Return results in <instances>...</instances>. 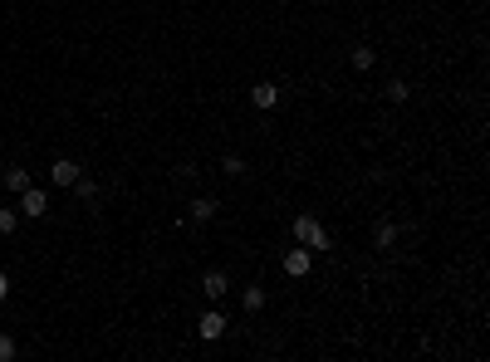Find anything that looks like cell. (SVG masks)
Here are the masks:
<instances>
[{
    "mask_svg": "<svg viewBox=\"0 0 490 362\" xmlns=\"http://www.w3.org/2000/svg\"><path fill=\"white\" fill-rule=\"evenodd\" d=\"M216 211H221V206H216L211 196H192V201H187V216H192L196 225H206V220H216Z\"/></svg>",
    "mask_w": 490,
    "mask_h": 362,
    "instance_id": "8992f818",
    "label": "cell"
},
{
    "mask_svg": "<svg viewBox=\"0 0 490 362\" xmlns=\"http://www.w3.org/2000/svg\"><path fill=\"white\" fill-rule=\"evenodd\" d=\"M373 245H378V250H392V245H397V225H392V220H378V230H373Z\"/></svg>",
    "mask_w": 490,
    "mask_h": 362,
    "instance_id": "30bf717a",
    "label": "cell"
},
{
    "mask_svg": "<svg viewBox=\"0 0 490 362\" xmlns=\"http://www.w3.org/2000/svg\"><path fill=\"white\" fill-rule=\"evenodd\" d=\"M15 358V338H10V333H0V362H10Z\"/></svg>",
    "mask_w": 490,
    "mask_h": 362,
    "instance_id": "e0dca14e",
    "label": "cell"
},
{
    "mask_svg": "<svg viewBox=\"0 0 490 362\" xmlns=\"http://www.w3.org/2000/svg\"><path fill=\"white\" fill-rule=\"evenodd\" d=\"M240 308H245V313H260V308H265V289H260V284H245V289H240Z\"/></svg>",
    "mask_w": 490,
    "mask_h": 362,
    "instance_id": "9c48e42d",
    "label": "cell"
},
{
    "mask_svg": "<svg viewBox=\"0 0 490 362\" xmlns=\"http://www.w3.org/2000/svg\"><path fill=\"white\" fill-rule=\"evenodd\" d=\"M15 225H20V216L15 211H0V235H15Z\"/></svg>",
    "mask_w": 490,
    "mask_h": 362,
    "instance_id": "2e32d148",
    "label": "cell"
},
{
    "mask_svg": "<svg viewBox=\"0 0 490 362\" xmlns=\"http://www.w3.org/2000/svg\"><path fill=\"white\" fill-rule=\"evenodd\" d=\"M79 172H84L79 162H69V157H59V162L49 167V181H54V186H74V181H79Z\"/></svg>",
    "mask_w": 490,
    "mask_h": 362,
    "instance_id": "52a82bcc",
    "label": "cell"
},
{
    "mask_svg": "<svg viewBox=\"0 0 490 362\" xmlns=\"http://www.w3.org/2000/svg\"><path fill=\"white\" fill-rule=\"evenodd\" d=\"M221 172H226V177H245V157H235V152H231V157L221 162Z\"/></svg>",
    "mask_w": 490,
    "mask_h": 362,
    "instance_id": "9a60e30c",
    "label": "cell"
},
{
    "mask_svg": "<svg viewBox=\"0 0 490 362\" xmlns=\"http://www.w3.org/2000/svg\"><path fill=\"white\" fill-rule=\"evenodd\" d=\"M348 59H353V69H373V64H378V49H373V44H353Z\"/></svg>",
    "mask_w": 490,
    "mask_h": 362,
    "instance_id": "8fae6325",
    "label": "cell"
},
{
    "mask_svg": "<svg viewBox=\"0 0 490 362\" xmlns=\"http://www.w3.org/2000/svg\"><path fill=\"white\" fill-rule=\"evenodd\" d=\"M201 343H216V338H226V313L221 308H211V313H201Z\"/></svg>",
    "mask_w": 490,
    "mask_h": 362,
    "instance_id": "3957f363",
    "label": "cell"
},
{
    "mask_svg": "<svg viewBox=\"0 0 490 362\" xmlns=\"http://www.w3.org/2000/svg\"><path fill=\"white\" fill-rule=\"evenodd\" d=\"M294 240L299 245H309V250H329L333 240H329V230L314 220V216H294Z\"/></svg>",
    "mask_w": 490,
    "mask_h": 362,
    "instance_id": "6da1fadb",
    "label": "cell"
},
{
    "mask_svg": "<svg viewBox=\"0 0 490 362\" xmlns=\"http://www.w3.org/2000/svg\"><path fill=\"white\" fill-rule=\"evenodd\" d=\"M226 289H231L226 270H206L201 274V294H206V299H226Z\"/></svg>",
    "mask_w": 490,
    "mask_h": 362,
    "instance_id": "5b68a950",
    "label": "cell"
},
{
    "mask_svg": "<svg viewBox=\"0 0 490 362\" xmlns=\"http://www.w3.org/2000/svg\"><path fill=\"white\" fill-rule=\"evenodd\" d=\"M388 103H407V98H412V89H407V79H388Z\"/></svg>",
    "mask_w": 490,
    "mask_h": 362,
    "instance_id": "4fadbf2b",
    "label": "cell"
},
{
    "mask_svg": "<svg viewBox=\"0 0 490 362\" xmlns=\"http://www.w3.org/2000/svg\"><path fill=\"white\" fill-rule=\"evenodd\" d=\"M250 103H255L260 113H270V108L280 103V89H275V84H255V89H250Z\"/></svg>",
    "mask_w": 490,
    "mask_h": 362,
    "instance_id": "ba28073f",
    "label": "cell"
},
{
    "mask_svg": "<svg viewBox=\"0 0 490 362\" xmlns=\"http://www.w3.org/2000/svg\"><path fill=\"white\" fill-rule=\"evenodd\" d=\"M5 186H10V191L20 196V191L30 186V172H25V167H5Z\"/></svg>",
    "mask_w": 490,
    "mask_h": 362,
    "instance_id": "7c38bea8",
    "label": "cell"
},
{
    "mask_svg": "<svg viewBox=\"0 0 490 362\" xmlns=\"http://www.w3.org/2000/svg\"><path fill=\"white\" fill-rule=\"evenodd\" d=\"M309 270H314V250H309V245H299V250H290V255H285V274L304 279Z\"/></svg>",
    "mask_w": 490,
    "mask_h": 362,
    "instance_id": "277c9868",
    "label": "cell"
},
{
    "mask_svg": "<svg viewBox=\"0 0 490 362\" xmlns=\"http://www.w3.org/2000/svg\"><path fill=\"white\" fill-rule=\"evenodd\" d=\"M74 191H79V201H98V181H89L84 172H79V181H74Z\"/></svg>",
    "mask_w": 490,
    "mask_h": 362,
    "instance_id": "5bb4252c",
    "label": "cell"
},
{
    "mask_svg": "<svg viewBox=\"0 0 490 362\" xmlns=\"http://www.w3.org/2000/svg\"><path fill=\"white\" fill-rule=\"evenodd\" d=\"M5 294H10V279H5V270H0V304H5Z\"/></svg>",
    "mask_w": 490,
    "mask_h": 362,
    "instance_id": "ac0fdd59",
    "label": "cell"
},
{
    "mask_svg": "<svg viewBox=\"0 0 490 362\" xmlns=\"http://www.w3.org/2000/svg\"><path fill=\"white\" fill-rule=\"evenodd\" d=\"M20 211H25L30 220H39V216L49 211V196H44L39 186H25V191H20Z\"/></svg>",
    "mask_w": 490,
    "mask_h": 362,
    "instance_id": "7a4b0ae2",
    "label": "cell"
}]
</instances>
